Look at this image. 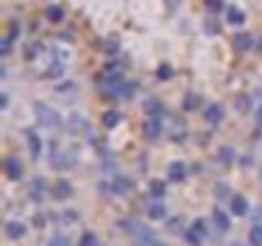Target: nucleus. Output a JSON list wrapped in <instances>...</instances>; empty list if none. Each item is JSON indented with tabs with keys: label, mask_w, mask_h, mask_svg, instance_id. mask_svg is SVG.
<instances>
[{
	"label": "nucleus",
	"mask_w": 262,
	"mask_h": 246,
	"mask_svg": "<svg viewBox=\"0 0 262 246\" xmlns=\"http://www.w3.org/2000/svg\"><path fill=\"white\" fill-rule=\"evenodd\" d=\"M234 246H242V243H234Z\"/></svg>",
	"instance_id": "nucleus-41"
},
{
	"label": "nucleus",
	"mask_w": 262,
	"mask_h": 246,
	"mask_svg": "<svg viewBox=\"0 0 262 246\" xmlns=\"http://www.w3.org/2000/svg\"><path fill=\"white\" fill-rule=\"evenodd\" d=\"M47 18H49L52 23H62V21H64V11H62L59 6H49V8H47Z\"/></svg>",
	"instance_id": "nucleus-19"
},
{
	"label": "nucleus",
	"mask_w": 262,
	"mask_h": 246,
	"mask_svg": "<svg viewBox=\"0 0 262 246\" xmlns=\"http://www.w3.org/2000/svg\"><path fill=\"white\" fill-rule=\"evenodd\" d=\"M0 108H3V110L8 108V95H6V92H3V97H0Z\"/></svg>",
	"instance_id": "nucleus-38"
},
{
	"label": "nucleus",
	"mask_w": 262,
	"mask_h": 246,
	"mask_svg": "<svg viewBox=\"0 0 262 246\" xmlns=\"http://www.w3.org/2000/svg\"><path fill=\"white\" fill-rule=\"evenodd\" d=\"M147 215L152 220H165L167 218V205L162 203V198H155L149 205H147Z\"/></svg>",
	"instance_id": "nucleus-6"
},
{
	"label": "nucleus",
	"mask_w": 262,
	"mask_h": 246,
	"mask_svg": "<svg viewBox=\"0 0 262 246\" xmlns=\"http://www.w3.org/2000/svg\"><path fill=\"white\" fill-rule=\"evenodd\" d=\"M62 75H64V62L54 59V64L47 69V77H62Z\"/></svg>",
	"instance_id": "nucleus-26"
},
{
	"label": "nucleus",
	"mask_w": 262,
	"mask_h": 246,
	"mask_svg": "<svg viewBox=\"0 0 262 246\" xmlns=\"http://www.w3.org/2000/svg\"><path fill=\"white\" fill-rule=\"evenodd\" d=\"M144 136H147L149 141H155V139L162 136V118L147 115V120H144Z\"/></svg>",
	"instance_id": "nucleus-5"
},
{
	"label": "nucleus",
	"mask_w": 262,
	"mask_h": 246,
	"mask_svg": "<svg viewBox=\"0 0 262 246\" xmlns=\"http://www.w3.org/2000/svg\"><path fill=\"white\" fill-rule=\"evenodd\" d=\"M203 118H206V123H211V126H219V123L224 120V108L219 103H208L203 108Z\"/></svg>",
	"instance_id": "nucleus-4"
},
{
	"label": "nucleus",
	"mask_w": 262,
	"mask_h": 246,
	"mask_svg": "<svg viewBox=\"0 0 262 246\" xmlns=\"http://www.w3.org/2000/svg\"><path fill=\"white\" fill-rule=\"evenodd\" d=\"M139 246H165V243L157 241V238H149V241H139Z\"/></svg>",
	"instance_id": "nucleus-32"
},
{
	"label": "nucleus",
	"mask_w": 262,
	"mask_h": 246,
	"mask_svg": "<svg viewBox=\"0 0 262 246\" xmlns=\"http://www.w3.org/2000/svg\"><path fill=\"white\" fill-rule=\"evenodd\" d=\"M11 49H13V36H6V39H3V57H6V59L11 57Z\"/></svg>",
	"instance_id": "nucleus-30"
},
{
	"label": "nucleus",
	"mask_w": 262,
	"mask_h": 246,
	"mask_svg": "<svg viewBox=\"0 0 262 246\" xmlns=\"http://www.w3.org/2000/svg\"><path fill=\"white\" fill-rule=\"evenodd\" d=\"M72 195V185L67 182V180H59L57 185H54V198H59V200H67Z\"/></svg>",
	"instance_id": "nucleus-16"
},
{
	"label": "nucleus",
	"mask_w": 262,
	"mask_h": 246,
	"mask_svg": "<svg viewBox=\"0 0 262 246\" xmlns=\"http://www.w3.org/2000/svg\"><path fill=\"white\" fill-rule=\"evenodd\" d=\"M144 113L152 115V118H165V105L157 97H147L144 100Z\"/></svg>",
	"instance_id": "nucleus-8"
},
{
	"label": "nucleus",
	"mask_w": 262,
	"mask_h": 246,
	"mask_svg": "<svg viewBox=\"0 0 262 246\" xmlns=\"http://www.w3.org/2000/svg\"><path fill=\"white\" fill-rule=\"evenodd\" d=\"M121 120H123V115H121L118 110H113V108L103 113V126H105V129H116Z\"/></svg>",
	"instance_id": "nucleus-13"
},
{
	"label": "nucleus",
	"mask_w": 262,
	"mask_h": 246,
	"mask_svg": "<svg viewBox=\"0 0 262 246\" xmlns=\"http://www.w3.org/2000/svg\"><path fill=\"white\" fill-rule=\"evenodd\" d=\"M149 192H152V198H165L167 185H165L162 180H152V182H149Z\"/></svg>",
	"instance_id": "nucleus-20"
},
{
	"label": "nucleus",
	"mask_w": 262,
	"mask_h": 246,
	"mask_svg": "<svg viewBox=\"0 0 262 246\" xmlns=\"http://www.w3.org/2000/svg\"><path fill=\"white\" fill-rule=\"evenodd\" d=\"M247 241H249V246H262V223L257 220L252 228H249V233H247Z\"/></svg>",
	"instance_id": "nucleus-15"
},
{
	"label": "nucleus",
	"mask_w": 262,
	"mask_h": 246,
	"mask_svg": "<svg viewBox=\"0 0 262 246\" xmlns=\"http://www.w3.org/2000/svg\"><path fill=\"white\" fill-rule=\"evenodd\" d=\"M52 167L54 169H72L75 167V154L59 152L57 146H52Z\"/></svg>",
	"instance_id": "nucleus-3"
},
{
	"label": "nucleus",
	"mask_w": 262,
	"mask_h": 246,
	"mask_svg": "<svg viewBox=\"0 0 262 246\" xmlns=\"http://www.w3.org/2000/svg\"><path fill=\"white\" fill-rule=\"evenodd\" d=\"M229 208H231L234 215H247V210H249V200H247L244 195H231Z\"/></svg>",
	"instance_id": "nucleus-10"
},
{
	"label": "nucleus",
	"mask_w": 262,
	"mask_h": 246,
	"mask_svg": "<svg viewBox=\"0 0 262 246\" xmlns=\"http://www.w3.org/2000/svg\"><path fill=\"white\" fill-rule=\"evenodd\" d=\"M80 246H100V241H98V236L93 231H85L80 236Z\"/></svg>",
	"instance_id": "nucleus-24"
},
{
	"label": "nucleus",
	"mask_w": 262,
	"mask_h": 246,
	"mask_svg": "<svg viewBox=\"0 0 262 246\" xmlns=\"http://www.w3.org/2000/svg\"><path fill=\"white\" fill-rule=\"evenodd\" d=\"M44 192H47V180H44V177H36V180L31 182V198L39 200Z\"/></svg>",
	"instance_id": "nucleus-18"
},
{
	"label": "nucleus",
	"mask_w": 262,
	"mask_h": 246,
	"mask_svg": "<svg viewBox=\"0 0 262 246\" xmlns=\"http://www.w3.org/2000/svg\"><path fill=\"white\" fill-rule=\"evenodd\" d=\"M206 3H208L211 11H219V8H221V0H206Z\"/></svg>",
	"instance_id": "nucleus-34"
},
{
	"label": "nucleus",
	"mask_w": 262,
	"mask_h": 246,
	"mask_svg": "<svg viewBox=\"0 0 262 246\" xmlns=\"http://www.w3.org/2000/svg\"><path fill=\"white\" fill-rule=\"evenodd\" d=\"M211 220L216 223V228L219 231H229L231 228V218L221 210V208H213V213H211Z\"/></svg>",
	"instance_id": "nucleus-12"
},
{
	"label": "nucleus",
	"mask_w": 262,
	"mask_h": 246,
	"mask_svg": "<svg viewBox=\"0 0 262 246\" xmlns=\"http://www.w3.org/2000/svg\"><path fill=\"white\" fill-rule=\"evenodd\" d=\"M185 175H188V167H185L183 162H172V164L167 167V180H170V182H183Z\"/></svg>",
	"instance_id": "nucleus-9"
},
{
	"label": "nucleus",
	"mask_w": 262,
	"mask_h": 246,
	"mask_svg": "<svg viewBox=\"0 0 262 246\" xmlns=\"http://www.w3.org/2000/svg\"><path fill=\"white\" fill-rule=\"evenodd\" d=\"M249 97H239V110H249Z\"/></svg>",
	"instance_id": "nucleus-33"
},
{
	"label": "nucleus",
	"mask_w": 262,
	"mask_h": 246,
	"mask_svg": "<svg viewBox=\"0 0 262 246\" xmlns=\"http://www.w3.org/2000/svg\"><path fill=\"white\" fill-rule=\"evenodd\" d=\"M113 192H116V195H128V192H131V180H128V177H116Z\"/></svg>",
	"instance_id": "nucleus-17"
},
{
	"label": "nucleus",
	"mask_w": 262,
	"mask_h": 246,
	"mask_svg": "<svg viewBox=\"0 0 262 246\" xmlns=\"http://www.w3.org/2000/svg\"><path fill=\"white\" fill-rule=\"evenodd\" d=\"M157 77H160V80H167V77H172V67H165V64H162V67L157 69Z\"/></svg>",
	"instance_id": "nucleus-31"
},
{
	"label": "nucleus",
	"mask_w": 262,
	"mask_h": 246,
	"mask_svg": "<svg viewBox=\"0 0 262 246\" xmlns=\"http://www.w3.org/2000/svg\"><path fill=\"white\" fill-rule=\"evenodd\" d=\"M34 113H36V118H39V123H41L44 129H59L62 126V115L52 105H47V103H36L34 105Z\"/></svg>",
	"instance_id": "nucleus-1"
},
{
	"label": "nucleus",
	"mask_w": 262,
	"mask_h": 246,
	"mask_svg": "<svg viewBox=\"0 0 262 246\" xmlns=\"http://www.w3.org/2000/svg\"><path fill=\"white\" fill-rule=\"evenodd\" d=\"M201 105V95H195V92H188L185 97H183V108L185 110H195Z\"/></svg>",
	"instance_id": "nucleus-23"
},
{
	"label": "nucleus",
	"mask_w": 262,
	"mask_h": 246,
	"mask_svg": "<svg viewBox=\"0 0 262 246\" xmlns=\"http://www.w3.org/2000/svg\"><path fill=\"white\" fill-rule=\"evenodd\" d=\"M226 16H229V23H234V26H242L244 23V13L239 11V8H226Z\"/></svg>",
	"instance_id": "nucleus-21"
},
{
	"label": "nucleus",
	"mask_w": 262,
	"mask_h": 246,
	"mask_svg": "<svg viewBox=\"0 0 262 246\" xmlns=\"http://www.w3.org/2000/svg\"><path fill=\"white\" fill-rule=\"evenodd\" d=\"M170 231H180V220H178V218L170 220Z\"/></svg>",
	"instance_id": "nucleus-37"
},
{
	"label": "nucleus",
	"mask_w": 262,
	"mask_h": 246,
	"mask_svg": "<svg viewBox=\"0 0 262 246\" xmlns=\"http://www.w3.org/2000/svg\"><path fill=\"white\" fill-rule=\"evenodd\" d=\"M62 218H64V220H67V223H72V220H77V213H64V215H62Z\"/></svg>",
	"instance_id": "nucleus-36"
},
{
	"label": "nucleus",
	"mask_w": 262,
	"mask_h": 246,
	"mask_svg": "<svg viewBox=\"0 0 262 246\" xmlns=\"http://www.w3.org/2000/svg\"><path fill=\"white\" fill-rule=\"evenodd\" d=\"M234 41H236V49H252V46H254V44H252V36H249V34H239V36H236Z\"/></svg>",
	"instance_id": "nucleus-27"
},
{
	"label": "nucleus",
	"mask_w": 262,
	"mask_h": 246,
	"mask_svg": "<svg viewBox=\"0 0 262 246\" xmlns=\"http://www.w3.org/2000/svg\"><path fill=\"white\" fill-rule=\"evenodd\" d=\"M26 136H29V149H31V157H34V159H39V157H41V139H39V136H36L31 129L26 131Z\"/></svg>",
	"instance_id": "nucleus-14"
},
{
	"label": "nucleus",
	"mask_w": 262,
	"mask_h": 246,
	"mask_svg": "<svg viewBox=\"0 0 262 246\" xmlns=\"http://www.w3.org/2000/svg\"><path fill=\"white\" fill-rule=\"evenodd\" d=\"M257 126L262 129V108H259V113H257Z\"/></svg>",
	"instance_id": "nucleus-39"
},
{
	"label": "nucleus",
	"mask_w": 262,
	"mask_h": 246,
	"mask_svg": "<svg viewBox=\"0 0 262 246\" xmlns=\"http://www.w3.org/2000/svg\"><path fill=\"white\" fill-rule=\"evenodd\" d=\"M231 159H234V149H231V146L219 149V162H221V164H231Z\"/></svg>",
	"instance_id": "nucleus-28"
},
{
	"label": "nucleus",
	"mask_w": 262,
	"mask_h": 246,
	"mask_svg": "<svg viewBox=\"0 0 262 246\" xmlns=\"http://www.w3.org/2000/svg\"><path fill=\"white\" fill-rule=\"evenodd\" d=\"M118 228L126 231V233H137L139 226H137V220H131V218H121V220H118Z\"/></svg>",
	"instance_id": "nucleus-25"
},
{
	"label": "nucleus",
	"mask_w": 262,
	"mask_h": 246,
	"mask_svg": "<svg viewBox=\"0 0 262 246\" xmlns=\"http://www.w3.org/2000/svg\"><path fill=\"white\" fill-rule=\"evenodd\" d=\"M49 246H72V243H70V238H67L64 233H54V236L49 238Z\"/></svg>",
	"instance_id": "nucleus-29"
},
{
	"label": "nucleus",
	"mask_w": 262,
	"mask_h": 246,
	"mask_svg": "<svg viewBox=\"0 0 262 246\" xmlns=\"http://www.w3.org/2000/svg\"><path fill=\"white\" fill-rule=\"evenodd\" d=\"M6 175H8L11 180H21V177H24V164H21L16 157H8V159H6Z\"/></svg>",
	"instance_id": "nucleus-11"
},
{
	"label": "nucleus",
	"mask_w": 262,
	"mask_h": 246,
	"mask_svg": "<svg viewBox=\"0 0 262 246\" xmlns=\"http://www.w3.org/2000/svg\"><path fill=\"white\" fill-rule=\"evenodd\" d=\"M167 3H170V8H178V3H180V0H167Z\"/></svg>",
	"instance_id": "nucleus-40"
},
{
	"label": "nucleus",
	"mask_w": 262,
	"mask_h": 246,
	"mask_svg": "<svg viewBox=\"0 0 262 246\" xmlns=\"http://www.w3.org/2000/svg\"><path fill=\"white\" fill-rule=\"evenodd\" d=\"M105 77H123V64L121 62H108L105 64Z\"/></svg>",
	"instance_id": "nucleus-22"
},
{
	"label": "nucleus",
	"mask_w": 262,
	"mask_h": 246,
	"mask_svg": "<svg viewBox=\"0 0 262 246\" xmlns=\"http://www.w3.org/2000/svg\"><path fill=\"white\" fill-rule=\"evenodd\" d=\"M185 241L190 243V246H201L203 241H206V223L198 218L190 228H185Z\"/></svg>",
	"instance_id": "nucleus-2"
},
{
	"label": "nucleus",
	"mask_w": 262,
	"mask_h": 246,
	"mask_svg": "<svg viewBox=\"0 0 262 246\" xmlns=\"http://www.w3.org/2000/svg\"><path fill=\"white\" fill-rule=\"evenodd\" d=\"M6 236L13 238V241L24 238V236H26V223H24V220H8V223H6Z\"/></svg>",
	"instance_id": "nucleus-7"
},
{
	"label": "nucleus",
	"mask_w": 262,
	"mask_h": 246,
	"mask_svg": "<svg viewBox=\"0 0 262 246\" xmlns=\"http://www.w3.org/2000/svg\"><path fill=\"white\" fill-rule=\"evenodd\" d=\"M105 49H108V52H116V49H118V44H116V39H108V44H105Z\"/></svg>",
	"instance_id": "nucleus-35"
}]
</instances>
